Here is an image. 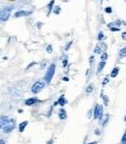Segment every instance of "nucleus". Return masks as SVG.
I'll return each instance as SVG.
<instances>
[{"instance_id":"obj_1","label":"nucleus","mask_w":126,"mask_h":144,"mask_svg":"<svg viewBox=\"0 0 126 144\" xmlns=\"http://www.w3.org/2000/svg\"><path fill=\"white\" fill-rule=\"evenodd\" d=\"M15 128V121L7 116H1V129L4 132H11Z\"/></svg>"},{"instance_id":"obj_2","label":"nucleus","mask_w":126,"mask_h":144,"mask_svg":"<svg viewBox=\"0 0 126 144\" xmlns=\"http://www.w3.org/2000/svg\"><path fill=\"white\" fill-rule=\"evenodd\" d=\"M54 73H55V63H51L50 66H49L48 70H47L46 75H44V81H46L47 83H49L51 81V78H53V76H54Z\"/></svg>"},{"instance_id":"obj_3","label":"nucleus","mask_w":126,"mask_h":144,"mask_svg":"<svg viewBox=\"0 0 126 144\" xmlns=\"http://www.w3.org/2000/svg\"><path fill=\"white\" fill-rule=\"evenodd\" d=\"M11 11H12L11 6H6V7L2 8V10H1V14H0L1 21H6V20H8L9 14H11Z\"/></svg>"},{"instance_id":"obj_4","label":"nucleus","mask_w":126,"mask_h":144,"mask_svg":"<svg viewBox=\"0 0 126 144\" xmlns=\"http://www.w3.org/2000/svg\"><path fill=\"white\" fill-rule=\"evenodd\" d=\"M43 87H44V83L41 82V81H37V82H35L34 84H33L32 93L33 94H37V93H40L42 89H43Z\"/></svg>"},{"instance_id":"obj_5","label":"nucleus","mask_w":126,"mask_h":144,"mask_svg":"<svg viewBox=\"0 0 126 144\" xmlns=\"http://www.w3.org/2000/svg\"><path fill=\"white\" fill-rule=\"evenodd\" d=\"M102 116H103V107L102 106H96L93 117L95 118H102Z\"/></svg>"},{"instance_id":"obj_6","label":"nucleus","mask_w":126,"mask_h":144,"mask_svg":"<svg viewBox=\"0 0 126 144\" xmlns=\"http://www.w3.org/2000/svg\"><path fill=\"white\" fill-rule=\"evenodd\" d=\"M30 12H27V11H19L14 14V18H20V17H25V15H29Z\"/></svg>"},{"instance_id":"obj_7","label":"nucleus","mask_w":126,"mask_h":144,"mask_svg":"<svg viewBox=\"0 0 126 144\" xmlns=\"http://www.w3.org/2000/svg\"><path fill=\"white\" fill-rule=\"evenodd\" d=\"M105 48H106V46H105V43H103V45H98L97 47L95 48V53L96 54H100V53H102V50L103 49H105Z\"/></svg>"},{"instance_id":"obj_8","label":"nucleus","mask_w":126,"mask_h":144,"mask_svg":"<svg viewBox=\"0 0 126 144\" xmlns=\"http://www.w3.org/2000/svg\"><path fill=\"white\" fill-rule=\"evenodd\" d=\"M36 102H37V100H36V99H34V97H32V99L26 100L25 103H26V106H33V104L36 103Z\"/></svg>"},{"instance_id":"obj_9","label":"nucleus","mask_w":126,"mask_h":144,"mask_svg":"<svg viewBox=\"0 0 126 144\" xmlns=\"http://www.w3.org/2000/svg\"><path fill=\"white\" fill-rule=\"evenodd\" d=\"M125 56H126V47L121 48V49L119 50V57H120V59H124Z\"/></svg>"},{"instance_id":"obj_10","label":"nucleus","mask_w":126,"mask_h":144,"mask_svg":"<svg viewBox=\"0 0 126 144\" xmlns=\"http://www.w3.org/2000/svg\"><path fill=\"white\" fill-rule=\"evenodd\" d=\"M58 117H60L61 120H64V118L67 117V114H65V110H64V109H61V110H60V114H58Z\"/></svg>"},{"instance_id":"obj_11","label":"nucleus","mask_w":126,"mask_h":144,"mask_svg":"<svg viewBox=\"0 0 126 144\" xmlns=\"http://www.w3.org/2000/svg\"><path fill=\"white\" fill-rule=\"evenodd\" d=\"M27 124H28V122H27V121H25V122H22V123H21V124H20V127H19V131H20V132H22L23 130H25V128L27 127Z\"/></svg>"},{"instance_id":"obj_12","label":"nucleus","mask_w":126,"mask_h":144,"mask_svg":"<svg viewBox=\"0 0 126 144\" xmlns=\"http://www.w3.org/2000/svg\"><path fill=\"white\" fill-rule=\"evenodd\" d=\"M104 67H105V61H102V62L99 63V66H98V68H97V73L99 74L100 71H102L103 69H104Z\"/></svg>"},{"instance_id":"obj_13","label":"nucleus","mask_w":126,"mask_h":144,"mask_svg":"<svg viewBox=\"0 0 126 144\" xmlns=\"http://www.w3.org/2000/svg\"><path fill=\"white\" fill-rule=\"evenodd\" d=\"M118 73H119V68H118V67H116V68H114L113 70H112L111 76H112V77H116V76L118 75Z\"/></svg>"},{"instance_id":"obj_14","label":"nucleus","mask_w":126,"mask_h":144,"mask_svg":"<svg viewBox=\"0 0 126 144\" xmlns=\"http://www.w3.org/2000/svg\"><path fill=\"white\" fill-rule=\"evenodd\" d=\"M65 103H67L65 99H64L63 96H61V97H60V100H58V102H57V104H60V106H64Z\"/></svg>"},{"instance_id":"obj_15","label":"nucleus","mask_w":126,"mask_h":144,"mask_svg":"<svg viewBox=\"0 0 126 144\" xmlns=\"http://www.w3.org/2000/svg\"><path fill=\"white\" fill-rule=\"evenodd\" d=\"M54 3H55V0H51L50 3H49V5H48V8H49V10H48V15L51 13V8H53V6H54Z\"/></svg>"},{"instance_id":"obj_16","label":"nucleus","mask_w":126,"mask_h":144,"mask_svg":"<svg viewBox=\"0 0 126 144\" xmlns=\"http://www.w3.org/2000/svg\"><path fill=\"white\" fill-rule=\"evenodd\" d=\"M100 57H102V61H105V60L107 59V54H106V53H103Z\"/></svg>"},{"instance_id":"obj_17","label":"nucleus","mask_w":126,"mask_h":144,"mask_svg":"<svg viewBox=\"0 0 126 144\" xmlns=\"http://www.w3.org/2000/svg\"><path fill=\"white\" fill-rule=\"evenodd\" d=\"M103 39H104V34L100 32V33L98 34V40H103Z\"/></svg>"},{"instance_id":"obj_18","label":"nucleus","mask_w":126,"mask_h":144,"mask_svg":"<svg viewBox=\"0 0 126 144\" xmlns=\"http://www.w3.org/2000/svg\"><path fill=\"white\" fill-rule=\"evenodd\" d=\"M121 144H126V134L123 136V138H121Z\"/></svg>"},{"instance_id":"obj_19","label":"nucleus","mask_w":126,"mask_h":144,"mask_svg":"<svg viewBox=\"0 0 126 144\" xmlns=\"http://www.w3.org/2000/svg\"><path fill=\"white\" fill-rule=\"evenodd\" d=\"M119 29H120L119 27H111V31H112V32H118Z\"/></svg>"},{"instance_id":"obj_20","label":"nucleus","mask_w":126,"mask_h":144,"mask_svg":"<svg viewBox=\"0 0 126 144\" xmlns=\"http://www.w3.org/2000/svg\"><path fill=\"white\" fill-rule=\"evenodd\" d=\"M105 12H106V13H112V8L111 7H106V8H105Z\"/></svg>"},{"instance_id":"obj_21","label":"nucleus","mask_w":126,"mask_h":144,"mask_svg":"<svg viewBox=\"0 0 126 144\" xmlns=\"http://www.w3.org/2000/svg\"><path fill=\"white\" fill-rule=\"evenodd\" d=\"M92 91V87H91V86H89L88 88H86V93H91Z\"/></svg>"},{"instance_id":"obj_22","label":"nucleus","mask_w":126,"mask_h":144,"mask_svg":"<svg viewBox=\"0 0 126 144\" xmlns=\"http://www.w3.org/2000/svg\"><path fill=\"white\" fill-rule=\"evenodd\" d=\"M51 50H53V49H51V46H48V48H47V52L51 53Z\"/></svg>"},{"instance_id":"obj_23","label":"nucleus","mask_w":126,"mask_h":144,"mask_svg":"<svg viewBox=\"0 0 126 144\" xmlns=\"http://www.w3.org/2000/svg\"><path fill=\"white\" fill-rule=\"evenodd\" d=\"M55 13H56V14H58V13H60V7H56L55 8Z\"/></svg>"},{"instance_id":"obj_24","label":"nucleus","mask_w":126,"mask_h":144,"mask_svg":"<svg viewBox=\"0 0 126 144\" xmlns=\"http://www.w3.org/2000/svg\"><path fill=\"white\" fill-rule=\"evenodd\" d=\"M71 43H72V42H69V43H68V46L65 47V50H68V49H69V48H70V46H71Z\"/></svg>"},{"instance_id":"obj_25","label":"nucleus","mask_w":126,"mask_h":144,"mask_svg":"<svg viewBox=\"0 0 126 144\" xmlns=\"http://www.w3.org/2000/svg\"><path fill=\"white\" fill-rule=\"evenodd\" d=\"M121 38H123L124 40H126V32H125V33H123V34H121Z\"/></svg>"},{"instance_id":"obj_26","label":"nucleus","mask_w":126,"mask_h":144,"mask_svg":"<svg viewBox=\"0 0 126 144\" xmlns=\"http://www.w3.org/2000/svg\"><path fill=\"white\" fill-rule=\"evenodd\" d=\"M107 82H109V77H106V78H105V80H104V82H103V84H106Z\"/></svg>"},{"instance_id":"obj_27","label":"nucleus","mask_w":126,"mask_h":144,"mask_svg":"<svg viewBox=\"0 0 126 144\" xmlns=\"http://www.w3.org/2000/svg\"><path fill=\"white\" fill-rule=\"evenodd\" d=\"M67 63H68V62H67V59H65L64 61H63V64H64V66H67Z\"/></svg>"},{"instance_id":"obj_28","label":"nucleus","mask_w":126,"mask_h":144,"mask_svg":"<svg viewBox=\"0 0 126 144\" xmlns=\"http://www.w3.org/2000/svg\"><path fill=\"white\" fill-rule=\"evenodd\" d=\"M0 144H5V141H4V139H0Z\"/></svg>"},{"instance_id":"obj_29","label":"nucleus","mask_w":126,"mask_h":144,"mask_svg":"<svg viewBox=\"0 0 126 144\" xmlns=\"http://www.w3.org/2000/svg\"><path fill=\"white\" fill-rule=\"evenodd\" d=\"M89 144H97V143H96V142H92V143H89Z\"/></svg>"},{"instance_id":"obj_30","label":"nucleus","mask_w":126,"mask_h":144,"mask_svg":"<svg viewBox=\"0 0 126 144\" xmlns=\"http://www.w3.org/2000/svg\"><path fill=\"white\" fill-rule=\"evenodd\" d=\"M48 144H53V141H50V142H49V143Z\"/></svg>"},{"instance_id":"obj_31","label":"nucleus","mask_w":126,"mask_h":144,"mask_svg":"<svg viewBox=\"0 0 126 144\" xmlns=\"http://www.w3.org/2000/svg\"><path fill=\"white\" fill-rule=\"evenodd\" d=\"M9 1H14V0H9Z\"/></svg>"}]
</instances>
